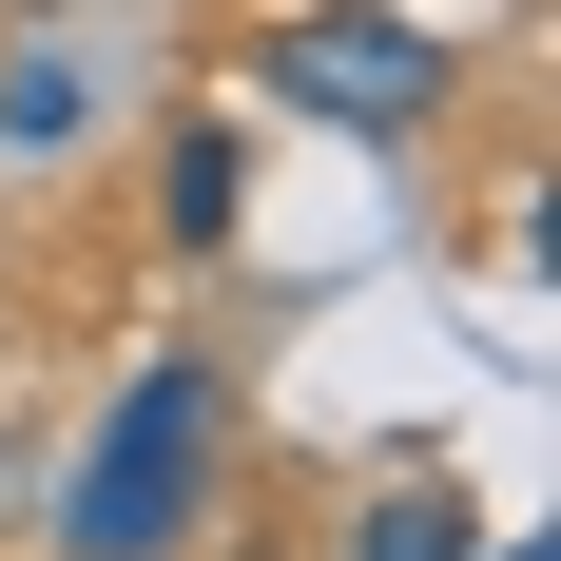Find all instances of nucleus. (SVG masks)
Wrapping results in <instances>:
<instances>
[{
	"mask_svg": "<svg viewBox=\"0 0 561 561\" xmlns=\"http://www.w3.org/2000/svg\"><path fill=\"white\" fill-rule=\"evenodd\" d=\"M232 504V368L214 348H136L116 407L58 465V561H194V523Z\"/></svg>",
	"mask_w": 561,
	"mask_h": 561,
	"instance_id": "nucleus-1",
	"label": "nucleus"
},
{
	"mask_svg": "<svg viewBox=\"0 0 561 561\" xmlns=\"http://www.w3.org/2000/svg\"><path fill=\"white\" fill-rule=\"evenodd\" d=\"M465 98V58L407 20V0H310L272 20V116H330V136H426Z\"/></svg>",
	"mask_w": 561,
	"mask_h": 561,
	"instance_id": "nucleus-2",
	"label": "nucleus"
},
{
	"mask_svg": "<svg viewBox=\"0 0 561 561\" xmlns=\"http://www.w3.org/2000/svg\"><path fill=\"white\" fill-rule=\"evenodd\" d=\"M252 232V116H174L156 136V252H232Z\"/></svg>",
	"mask_w": 561,
	"mask_h": 561,
	"instance_id": "nucleus-3",
	"label": "nucleus"
},
{
	"mask_svg": "<svg viewBox=\"0 0 561 561\" xmlns=\"http://www.w3.org/2000/svg\"><path fill=\"white\" fill-rule=\"evenodd\" d=\"M98 98H116L98 39H20V58H0V156H78V136H98Z\"/></svg>",
	"mask_w": 561,
	"mask_h": 561,
	"instance_id": "nucleus-4",
	"label": "nucleus"
},
{
	"mask_svg": "<svg viewBox=\"0 0 561 561\" xmlns=\"http://www.w3.org/2000/svg\"><path fill=\"white\" fill-rule=\"evenodd\" d=\"M348 561H484V504H465L446 465H407V484L348 504Z\"/></svg>",
	"mask_w": 561,
	"mask_h": 561,
	"instance_id": "nucleus-5",
	"label": "nucleus"
},
{
	"mask_svg": "<svg viewBox=\"0 0 561 561\" xmlns=\"http://www.w3.org/2000/svg\"><path fill=\"white\" fill-rule=\"evenodd\" d=\"M484 561H542V542H484Z\"/></svg>",
	"mask_w": 561,
	"mask_h": 561,
	"instance_id": "nucleus-6",
	"label": "nucleus"
}]
</instances>
